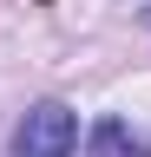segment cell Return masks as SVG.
<instances>
[{"label": "cell", "instance_id": "cell-1", "mask_svg": "<svg viewBox=\"0 0 151 157\" xmlns=\"http://www.w3.org/2000/svg\"><path fill=\"white\" fill-rule=\"evenodd\" d=\"M79 144V118L66 105H33L13 131V157H72Z\"/></svg>", "mask_w": 151, "mask_h": 157}, {"label": "cell", "instance_id": "cell-2", "mask_svg": "<svg viewBox=\"0 0 151 157\" xmlns=\"http://www.w3.org/2000/svg\"><path fill=\"white\" fill-rule=\"evenodd\" d=\"M85 157H151V137H145V131H131L125 118H105V124L92 131Z\"/></svg>", "mask_w": 151, "mask_h": 157}]
</instances>
